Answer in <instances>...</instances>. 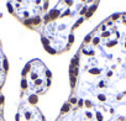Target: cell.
<instances>
[{
	"instance_id": "obj_1",
	"label": "cell",
	"mask_w": 126,
	"mask_h": 121,
	"mask_svg": "<svg viewBox=\"0 0 126 121\" xmlns=\"http://www.w3.org/2000/svg\"><path fill=\"white\" fill-rule=\"evenodd\" d=\"M69 82L57 121H126V13L87 35L71 60Z\"/></svg>"
},
{
	"instance_id": "obj_2",
	"label": "cell",
	"mask_w": 126,
	"mask_h": 121,
	"mask_svg": "<svg viewBox=\"0 0 126 121\" xmlns=\"http://www.w3.org/2000/svg\"><path fill=\"white\" fill-rule=\"evenodd\" d=\"M100 0H59L46 14L41 30V42L49 54H62L71 49L74 31L96 11Z\"/></svg>"
},
{
	"instance_id": "obj_3",
	"label": "cell",
	"mask_w": 126,
	"mask_h": 121,
	"mask_svg": "<svg viewBox=\"0 0 126 121\" xmlns=\"http://www.w3.org/2000/svg\"><path fill=\"white\" fill-rule=\"evenodd\" d=\"M52 74L41 59H31L21 73V100L36 104L40 95L47 93L51 87Z\"/></svg>"
},
{
	"instance_id": "obj_4",
	"label": "cell",
	"mask_w": 126,
	"mask_h": 121,
	"mask_svg": "<svg viewBox=\"0 0 126 121\" xmlns=\"http://www.w3.org/2000/svg\"><path fill=\"white\" fill-rule=\"evenodd\" d=\"M49 0H8V11L24 26L41 32Z\"/></svg>"
},
{
	"instance_id": "obj_5",
	"label": "cell",
	"mask_w": 126,
	"mask_h": 121,
	"mask_svg": "<svg viewBox=\"0 0 126 121\" xmlns=\"http://www.w3.org/2000/svg\"><path fill=\"white\" fill-rule=\"evenodd\" d=\"M16 121H46L43 114L36 104L27 100H21L15 116Z\"/></svg>"
},
{
	"instance_id": "obj_6",
	"label": "cell",
	"mask_w": 126,
	"mask_h": 121,
	"mask_svg": "<svg viewBox=\"0 0 126 121\" xmlns=\"http://www.w3.org/2000/svg\"><path fill=\"white\" fill-rule=\"evenodd\" d=\"M8 71H9V63H8V59H6V57L4 54L1 42H0V91H1V89L5 84Z\"/></svg>"
},
{
	"instance_id": "obj_7",
	"label": "cell",
	"mask_w": 126,
	"mask_h": 121,
	"mask_svg": "<svg viewBox=\"0 0 126 121\" xmlns=\"http://www.w3.org/2000/svg\"><path fill=\"white\" fill-rule=\"evenodd\" d=\"M4 103H5V98L0 91V121H6L4 116Z\"/></svg>"
}]
</instances>
